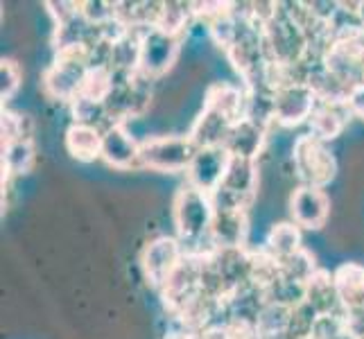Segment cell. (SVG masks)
<instances>
[{
	"instance_id": "cell-1",
	"label": "cell",
	"mask_w": 364,
	"mask_h": 339,
	"mask_svg": "<svg viewBox=\"0 0 364 339\" xmlns=\"http://www.w3.org/2000/svg\"><path fill=\"white\" fill-rule=\"evenodd\" d=\"M91 48L86 43L68 45L57 50L55 61L46 68L41 84L48 97L61 99V102H73L80 95L86 72L91 64Z\"/></svg>"
},
{
	"instance_id": "cell-2",
	"label": "cell",
	"mask_w": 364,
	"mask_h": 339,
	"mask_svg": "<svg viewBox=\"0 0 364 339\" xmlns=\"http://www.w3.org/2000/svg\"><path fill=\"white\" fill-rule=\"evenodd\" d=\"M283 7L285 5H281L279 14L262 28V43H265L269 61L296 66L308 57V39L301 25Z\"/></svg>"
},
{
	"instance_id": "cell-3",
	"label": "cell",
	"mask_w": 364,
	"mask_h": 339,
	"mask_svg": "<svg viewBox=\"0 0 364 339\" xmlns=\"http://www.w3.org/2000/svg\"><path fill=\"white\" fill-rule=\"evenodd\" d=\"M213 215H215V206H213L210 195L197 190L193 185H183L174 197L172 204V220L174 229L183 242L202 240L208 237Z\"/></svg>"
},
{
	"instance_id": "cell-4",
	"label": "cell",
	"mask_w": 364,
	"mask_h": 339,
	"mask_svg": "<svg viewBox=\"0 0 364 339\" xmlns=\"http://www.w3.org/2000/svg\"><path fill=\"white\" fill-rule=\"evenodd\" d=\"M292 163L301 185L326 188L337 174V161L328 145L315 136H299L292 147Z\"/></svg>"
},
{
	"instance_id": "cell-5",
	"label": "cell",
	"mask_w": 364,
	"mask_h": 339,
	"mask_svg": "<svg viewBox=\"0 0 364 339\" xmlns=\"http://www.w3.org/2000/svg\"><path fill=\"white\" fill-rule=\"evenodd\" d=\"M197 152L195 143L186 136H154L141 143V166L154 172L177 174L191 168Z\"/></svg>"
},
{
	"instance_id": "cell-6",
	"label": "cell",
	"mask_w": 364,
	"mask_h": 339,
	"mask_svg": "<svg viewBox=\"0 0 364 339\" xmlns=\"http://www.w3.org/2000/svg\"><path fill=\"white\" fill-rule=\"evenodd\" d=\"M186 251L179 240L168 235H161L156 240L147 242L141 251V269L143 276L149 281V285L163 290L166 283L172 279V274L177 271Z\"/></svg>"
},
{
	"instance_id": "cell-7",
	"label": "cell",
	"mask_w": 364,
	"mask_h": 339,
	"mask_svg": "<svg viewBox=\"0 0 364 339\" xmlns=\"http://www.w3.org/2000/svg\"><path fill=\"white\" fill-rule=\"evenodd\" d=\"M319 99L308 84L296 82L274 93V124L279 127H299L310 120Z\"/></svg>"
},
{
	"instance_id": "cell-8",
	"label": "cell",
	"mask_w": 364,
	"mask_h": 339,
	"mask_svg": "<svg viewBox=\"0 0 364 339\" xmlns=\"http://www.w3.org/2000/svg\"><path fill=\"white\" fill-rule=\"evenodd\" d=\"M179 55V36H170L156 28H147L141 39V72L149 80L166 75Z\"/></svg>"
},
{
	"instance_id": "cell-9",
	"label": "cell",
	"mask_w": 364,
	"mask_h": 339,
	"mask_svg": "<svg viewBox=\"0 0 364 339\" xmlns=\"http://www.w3.org/2000/svg\"><path fill=\"white\" fill-rule=\"evenodd\" d=\"M229 161H231V154L222 145L197 149L191 161V168L186 170L188 185H193L206 195H213L222 185V179L229 168Z\"/></svg>"
},
{
	"instance_id": "cell-10",
	"label": "cell",
	"mask_w": 364,
	"mask_h": 339,
	"mask_svg": "<svg viewBox=\"0 0 364 339\" xmlns=\"http://www.w3.org/2000/svg\"><path fill=\"white\" fill-rule=\"evenodd\" d=\"M290 212L299 229L319 231L331 215V199L323 188L299 185L290 199Z\"/></svg>"
},
{
	"instance_id": "cell-11",
	"label": "cell",
	"mask_w": 364,
	"mask_h": 339,
	"mask_svg": "<svg viewBox=\"0 0 364 339\" xmlns=\"http://www.w3.org/2000/svg\"><path fill=\"white\" fill-rule=\"evenodd\" d=\"M102 161L116 170L141 166V143L134 141L122 122L111 124L102 138Z\"/></svg>"
},
{
	"instance_id": "cell-12",
	"label": "cell",
	"mask_w": 364,
	"mask_h": 339,
	"mask_svg": "<svg viewBox=\"0 0 364 339\" xmlns=\"http://www.w3.org/2000/svg\"><path fill=\"white\" fill-rule=\"evenodd\" d=\"M247 237V210L215 208L208 240L215 249H242Z\"/></svg>"
},
{
	"instance_id": "cell-13",
	"label": "cell",
	"mask_w": 364,
	"mask_h": 339,
	"mask_svg": "<svg viewBox=\"0 0 364 339\" xmlns=\"http://www.w3.org/2000/svg\"><path fill=\"white\" fill-rule=\"evenodd\" d=\"M265 134H267V129L262 127V124L249 120V118H242L229 129L227 141H224L222 147L227 149L231 156L256 161L262 145H265Z\"/></svg>"
},
{
	"instance_id": "cell-14",
	"label": "cell",
	"mask_w": 364,
	"mask_h": 339,
	"mask_svg": "<svg viewBox=\"0 0 364 339\" xmlns=\"http://www.w3.org/2000/svg\"><path fill=\"white\" fill-rule=\"evenodd\" d=\"M233 124L235 122L224 116V113L210 109V107H204L202 113L197 116V120L193 122L191 131H188V138L195 143L197 149L218 147V145H224V141H227V134H229V129L233 127Z\"/></svg>"
},
{
	"instance_id": "cell-15",
	"label": "cell",
	"mask_w": 364,
	"mask_h": 339,
	"mask_svg": "<svg viewBox=\"0 0 364 339\" xmlns=\"http://www.w3.org/2000/svg\"><path fill=\"white\" fill-rule=\"evenodd\" d=\"M350 111L346 104H335V102H319L315 113L310 116V136L319 138L321 143H331L344 131L348 124Z\"/></svg>"
},
{
	"instance_id": "cell-16",
	"label": "cell",
	"mask_w": 364,
	"mask_h": 339,
	"mask_svg": "<svg viewBox=\"0 0 364 339\" xmlns=\"http://www.w3.org/2000/svg\"><path fill=\"white\" fill-rule=\"evenodd\" d=\"M306 303L317 312V315H340L344 312L333 274L319 269L312 279L306 283Z\"/></svg>"
},
{
	"instance_id": "cell-17",
	"label": "cell",
	"mask_w": 364,
	"mask_h": 339,
	"mask_svg": "<svg viewBox=\"0 0 364 339\" xmlns=\"http://www.w3.org/2000/svg\"><path fill=\"white\" fill-rule=\"evenodd\" d=\"M337 296L344 312L364 308V267L358 262H342L340 267L333 271Z\"/></svg>"
},
{
	"instance_id": "cell-18",
	"label": "cell",
	"mask_w": 364,
	"mask_h": 339,
	"mask_svg": "<svg viewBox=\"0 0 364 339\" xmlns=\"http://www.w3.org/2000/svg\"><path fill=\"white\" fill-rule=\"evenodd\" d=\"M102 138L105 131H100L89 124L73 122L66 129V149L68 154L80 163H93L95 158H102Z\"/></svg>"
},
{
	"instance_id": "cell-19",
	"label": "cell",
	"mask_w": 364,
	"mask_h": 339,
	"mask_svg": "<svg viewBox=\"0 0 364 339\" xmlns=\"http://www.w3.org/2000/svg\"><path fill=\"white\" fill-rule=\"evenodd\" d=\"M258 185V172H256V161L251 158H240V156H231L227 174L222 179V190H227L235 197H240L242 202L251 204Z\"/></svg>"
},
{
	"instance_id": "cell-20",
	"label": "cell",
	"mask_w": 364,
	"mask_h": 339,
	"mask_svg": "<svg viewBox=\"0 0 364 339\" xmlns=\"http://www.w3.org/2000/svg\"><path fill=\"white\" fill-rule=\"evenodd\" d=\"M245 104H247V91H242L240 86H233L229 82H215L208 86L204 107H210L220 113H224L233 122L245 118Z\"/></svg>"
},
{
	"instance_id": "cell-21",
	"label": "cell",
	"mask_w": 364,
	"mask_h": 339,
	"mask_svg": "<svg viewBox=\"0 0 364 339\" xmlns=\"http://www.w3.org/2000/svg\"><path fill=\"white\" fill-rule=\"evenodd\" d=\"M301 249H304L301 247V229L294 222L274 224L265 237V251L279 262L294 256Z\"/></svg>"
},
{
	"instance_id": "cell-22",
	"label": "cell",
	"mask_w": 364,
	"mask_h": 339,
	"mask_svg": "<svg viewBox=\"0 0 364 339\" xmlns=\"http://www.w3.org/2000/svg\"><path fill=\"white\" fill-rule=\"evenodd\" d=\"M34 163L32 141H16L3 145V181H11L18 174L30 172Z\"/></svg>"
},
{
	"instance_id": "cell-23",
	"label": "cell",
	"mask_w": 364,
	"mask_h": 339,
	"mask_svg": "<svg viewBox=\"0 0 364 339\" xmlns=\"http://www.w3.org/2000/svg\"><path fill=\"white\" fill-rule=\"evenodd\" d=\"M111 89H114V70L109 66H95V68H89V72H86L82 91L77 97L93 99V102H105Z\"/></svg>"
},
{
	"instance_id": "cell-24",
	"label": "cell",
	"mask_w": 364,
	"mask_h": 339,
	"mask_svg": "<svg viewBox=\"0 0 364 339\" xmlns=\"http://www.w3.org/2000/svg\"><path fill=\"white\" fill-rule=\"evenodd\" d=\"M193 14L191 3H163L161 16L156 21V30L170 36H179L188 25V18Z\"/></svg>"
},
{
	"instance_id": "cell-25",
	"label": "cell",
	"mask_w": 364,
	"mask_h": 339,
	"mask_svg": "<svg viewBox=\"0 0 364 339\" xmlns=\"http://www.w3.org/2000/svg\"><path fill=\"white\" fill-rule=\"evenodd\" d=\"M317 271L319 269L315 265V256L306 249L296 251L294 256H290L287 260L281 262V274L285 276V279L296 281V283H308Z\"/></svg>"
},
{
	"instance_id": "cell-26",
	"label": "cell",
	"mask_w": 364,
	"mask_h": 339,
	"mask_svg": "<svg viewBox=\"0 0 364 339\" xmlns=\"http://www.w3.org/2000/svg\"><path fill=\"white\" fill-rule=\"evenodd\" d=\"M317 317H319L317 312L304 301V303H299L296 308H292L290 321H287V330L285 333L290 335L292 339H310Z\"/></svg>"
},
{
	"instance_id": "cell-27",
	"label": "cell",
	"mask_w": 364,
	"mask_h": 339,
	"mask_svg": "<svg viewBox=\"0 0 364 339\" xmlns=\"http://www.w3.org/2000/svg\"><path fill=\"white\" fill-rule=\"evenodd\" d=\"M32 120L28 116L3 109V145L16 141H32Z\"/></svg>"
},
{
	"instance_id": "cell-28",
	"label": "cell",
	"mask_w": 364,
	"mask_h": 339,
	"mask_svg": "<svg viewBox=\"0 0 364 339\" xmlns=\"http://www.w3.org/2000/svg\"><path fill=\"white\" fill-rule=\"evenodd\" d=\"M18 86H21V66L14 59H3V64H0V97H3V104L14 97Z\"/></svg>"
},
{
	"instance_id": "cell-29",
	"label": "cell",
	"mask_w": 364,
	"mask_h": 339,
	"mask_svg": "<svg viewBox=\"0 0 364 339\" xmlns=\"http://www.w3.org/2000/svg\"><path fill=\"white\" fill-rule=\"evenodd\" d=\"M344 333H346L344 312H340V315H319L310 339H337Z\"/></svg>"
},
{
	"instance_id": "cell-30",
	"label": "cell",
	"mask_w": 364,
	"mask_h": 339,
	"mask_svg": "<svg viewBox=\"0 0 364 339\" xmlns=\"http://www.w3.org/2000/svg\"><path fill=\"white\" fill-rule=\"evenodd\" d=\"M344 321H346V333L348 335H353L355 339L364 337V308L344 312Z\"/></svg>"
},
{
	"instance_id": "cell-31",
	"label": "cell",
	"mask_w": 364,
	"mask_h": 339,
	"mask_svg": "<svg viewBox=\"0 0 364 339\" xmlns=\"http://www.w3.org/2000/svg\"><path fill=\"white\" fill-rule=\"evenodd\" d=\"M346 107H348V111H350V116H355V118H362V120H364V84L358 86V89H355L353 93H350Z\"/></svg>"
},
{
	"instance_id": "cell-32",
	"label": "cell",
	"mask_w": 364,
	"mask_h": 339,
	"mask_svg": "<svg viewBox=\"0 0 364 339\" xmlns=\"http://www.w3.org/2000/svg\"><path fill=\"white\" fill-rule=\"evenodd\" d=\"M337 339H355V337H353V335H348V333H344V335H340Z\"/></svg>"
},
{
	"instance_id": "cell-33",
	"label": "cell",
	"mask_w": 364,
	"mask_h": 339,
	"mask_svg": "<svg viewBox=\"0 0 364 339\" xmlns=\"http://www.w3.org/2000/svg\"><path fill=\"white\" fill-rule=\"evenodd\" d=\"M362 339H364V337H362Z\"/></svg>"
}]
</instances>
